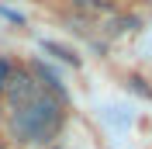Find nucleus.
I'll use <instances>...</instances> for the list:
<instances>
[{"instance_id":"nucleus-1","label":"nucleus","mask_w":152,"mask_h":149,"mask_svg":"<svg viewBox=\"0 0 152 149\" xmlns=\"http://www.w3.org/2000/svg\"><path fill=\"white\" fill-rule=\"evenodd\" d=\"M66 121L62 111V97H56L52 90L35 94L31 101L10 108V135L18 142H52Z\"/></svg>"},{"instance_id":"nucleus-2","label":"nucleus","mask_w":152,"mask_h":149,"mask_svg":"<svg viewBox=\"0 0 152 149\" xmlns=\"http://www.w3.org/2000/svg\"><path fill=\"white\" fill-rule=\"evenodd\" d=\"M10 76H14V66H10L7 59H0V94L7 90V83H10Z\"/></svg>"},{"instance_id":"nucleus-3","label":"nucleus","mask_w":152,"mask_h":149,"mask_svg":"<svg viewBox=\"0 0 152 149\" xmlns=\"http://www.w3.org/2000/svg\"><path fill=\"white\" fill-rule=\"evenodd\" d=\"M76 4H80V7H97L100 0H76Z\"/></svg>"}]
</instances>
